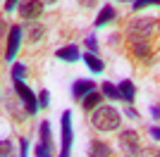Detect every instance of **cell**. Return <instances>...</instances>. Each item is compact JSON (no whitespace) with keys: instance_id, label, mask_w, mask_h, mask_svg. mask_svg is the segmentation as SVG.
Segmentation results:
<instances>
[{"instance_id":"6da1fadb","label":"cell","mask_w":160,"mask_h":157,"mask_svg":"<svg viewBox=\"0 0 160 157\" xmlns=\"http://www.w3.org/2000/svg\"><path fill=\"white\" fill-rule=\"evenodd\" d=\"M120 124H122V114L115 107H110V105H100V107H96L91 112V126L96 131H103V133L117 131Z\"/></svg>"},{"instance_id":"7a4b0ae2","label":"cell","mask_w":160,"mask_h":157,"mask_svg":"<svg viewBox=\"0 0 160 157\" xmlns=\"http://www.w3.org/2000/svg\"><path fill=\"white\" fill-rule=\"evenodd\" d=\"M158 29V19L153 17H143V19H132L129 24V38L132 40H148Z\"/></svg>"},{"instance_id":"3957f363","label":"cell","mask_w":160,"mask_h":157,"mask_svg":"<svg viewBox=\"0 0 160 157\" xmlns=\"http://www.w3.org/2000/svg\"><path fill=\"white\" fill-rule=\"evenodd\" d=\"M60 126H62V140H60V157H69L72 155V138H74V131H72V112L65 110L60 117Z\"/></svg>"},{"instance_id":"277c9868","label":"cell","mask_w":160,"mask_h":157,"mask_svg":"<svg viewBox=\"0 0 160 157\" xmlns=\"http://www.w3.org/2000/svg\"><path fill=\"white\" fill-rule=\"evenodd\" d=\"M36 157H53V133H50V124L48 121H41V126H38Z\"/></svg>"},{"instance_id":"5b68a950","label":"cell","mask_w":160,"mask_h":157,"mask_svg":"<svg viewBox=\"0 0 160 157\" xmlns=\"http://www.w3.org/2000/svg\"><path fill=\"white\" fill-rule=\"evenodd\" d=\"M14 93L19 95V100H22V105H24V110H29V114H36L38 112V95H33V91L29 88L24 81H17L14 83Z\"/></svg>"},{"instance_id":"8992f818","label":"cell","mask_w":160,"mask_h":157,"mask_svg":"<svg viewBox=\"0 0 160 157\" xmlns=\"http://www.w3.org/2000/svg\"><path fill=\"white\" fill-rule=\"evenodd\" d=\"M120 148L124 150V155H127V157H134L136 152L141 150L139 133H136V131H132V129L122 131V133H120Z\"/></svg>"},{"instance_id":"52a82bcc","label":"cell","mask_w":160,"mask_h":157,"mask_svg":"<svg viewBox=\"0 0 160 157\" xmlns=\"http://www.w3.org/2000/svg\"><path fill=\"white\" fill-rule=\"evenodd\" d=\"M43 14V0H22L19 17L24 21H36Z\"/></svg>"},{"instance_id":"ba28073f","label":"cell","mask_w":160,"mask_h":157,"mask_svg":"<svg viewBox=\"0 0 160 157\" xmlns=\"http://www.w3.org/2000/svg\"><path fill=\"white\" fill-rule=\"evenodd\" d=\"M22 26H12L10 29V36H7V50H5V62H12L17 50H19V43H22Z\"/></svg>"},{"instance_id":"9c48e42d","label":"cell","mask_w":160,"mask_h":157,"mask_svg":"<svg viewBox=\"0 0 160 157\" xmlns=\"http://www.w3.org/2000/svg\"><path fill=\"white\" fill-rule=\"evenodd\" d=\"M93 91H96V83L91 78H79V81H74V86H72L74 100H84L88 93H93Z\"/></svg>"},{"instance_id":"30bf717a","label":"cell","mask_w":160,"mask_h":157,"mask_svg":"<svg viewBox=\"0 0 160 157\" xmlns=\"http://www.w3.org/2000/svg\"><path fill=\"white\" fill-rule=\"evenodd\" d=\"M55 57L62 59V62H77V59H81V52H79L77 45H65L55 52Z\"/></svg>"},{"instance_id":"8fae6325","label":"cell","mask_w":160,"mask_h":157,"mask_svg":"<svg viewBox=\"0 0 160 157\" xmlns=\"http://www.w3.org/2000/svg\"><path fill=\"white\" fill-rule=\"evenodd\" d=\"M120 93H122V100H124V102H134V100H136V86H134V81L122 78L120 81Z\"/></svg>"},{"instance_id":"7c38bea8","label":"cell","mask_w":160,"mask_h":157,"mask_svg":"<svg viewBox=\"0 0 160 157\" xmlns=\"http://www.w3.org/2000/svg\"><path fill=\"white\" fill-rule=\"evenodd\" d=\"M115 17H117V12H115V7H112V5H105V7H103V10L98 12V17H96V26L100 29V26L110 24V21H112Z\"/></svg>"},{"instance_id":"4fadbf2b","label":"cell","mask_w":160,"mask_h":157,"mask_svg":"<svg viewBox=\"0 0 160 157\" xmlns=\"http://www.w3.org/2000/svg\"><path fill=\"white\" fill-rule=\"evenodd\" d=\"M110 145L103 143V140H91V148H88V155L91 157H110Z\"/></svg>"},{"instance_id":"5bb4252c","label":"cell","mask_w":160,"mask_h":157,"mask_svg":"<svg viewBox=\"0 0 160 157\" xmlns=\"http://www.w3.org/2000/svg\"><path fill=\"white\" fill-rule=\"evenodd\" d=\"M81 59L86 62V67H88V69H91L93 74H100L103 69H105V64H103V59H98V55H93V52H86V55H84Z\"/></svg>"},{"instance_id":"9a60e30c","label":"cell","mask_w":160,"mask_h":157,"mask_svg":"<svg viewBox=\"0 0 160 157\" xmlns=\"http://www.w3.org/2000/svg\"><path fill=\"white\" fill-rule=\"evenodd\" d=\"M100 100H103V98H100V93H88V95H86V98H84V100H81V105H84V112H93L96 110V107H100Z\"/></svg>"},{"instance_id":"2e32d148","label":"cell","mask_w":160,"mask_h":157,"mask_svg":"<svg viewBox=\"0 0 160 157\" xmlns=\"http://www.w3.org/2000/svg\"><path fill=\"white\" fill-rule=\"evenodd\" d=\"M132 50L136 57H146L148 50H151V43L148 40H132Z\"/></svg>"},{"instance_id":"e0dca14e","label":"cell","mask_w":160,"mask_h":157,"mask_svg":"<svg viewBox=\"0 0 160 157\" xmlns=\"http://www.w3.org/2000/svg\"><path fill=\"white\" fill-rule=\"evenodd\" d=\"M103 93H105L110 100H122V93H120V86H115V83H103Z\"/></svg>"},{"instance_id":"ac0fdd59","label":"cell","mask_w":160,"mask_h":157,"mask_svg":"<svg viewBox=\"0 0 160 157\" xmlns=\"http://www.w3.org/2000/svg\"><path fill=\"white\" fill-rule=\"evenodd\" d=\"M24 76H27V67L22 64V62L12 64V81L14 83H17V81H24Z\"/></svg>"},{"instance_id":"d6986e66","label":"cell","mask_w":160,"mask_h":157,"mask_svg":"<svg viewBox=\"0 0 160 157\" xmlns=\"http://www.w3.org/2000/svg\"><path fill=\"white\" fill-rule=\"evenodd\" d=\"M153 5H160V0H134L132 7L139 12V10H146V7H153Z\"/></svg>"},{"instance_id":"ffe728a7","label":"cell","mask_w":160,"mask_h":157,"mask_svg":"<svg viewBox=\"0 0 160 157\" xmlns=\"http://www.w3.org/2000/svg\"><path fill=\"white\" fill-rule=\"evenodd\" d=\"M134 157H160V150L158 148H141Z\"/></svg>"},{"instance_id":"44dd1931","label":"cell","mask_w":160,"mask_h":157,"mask_svg":"<svg viewBox=\"0 0 160 157\" xmlns=\"http://www.w3.org/2000/svg\"><path fill=\"white\" fill-rule=\"evenodd\" d=\"M0 152H2V157H14V150H12V143L7 140V138H2V143H0Z\"/></svg>"},{"instance_id":"7402d4cb","label":"cell","mask_w":160,"mask_h":157,"mask_svg":"<svg viewBox=\"0 0 160 157\" xmlns=\"http://www.w3.org/2000/svg\"><path fill=\"white\" fill-rule=\"evenodd\" d=\"M43 33H46V29H43V26H33L31 31H29V40H31V43H36V40H41V36H43Z\"/></svg>"},{"instance_id":"603a6c76","label":"cell","mask_w":160,"mask_h":157,"mask_svg":"<svg viewBox=\"0 0 160 157\" xmlns=\"http://www.w3.org/2000/svg\"><path fill=\"white\" fill-rule=\"evenodd\" d=\"M86 48H88V52H98V38H96V36H88L86 38Z\"/></svg>"},{"instance_id":"cb8c5ba5","label":"cell","mask_w":160,"mask_h":157,"mask_svg":"<svg viewBox=\"0 0 160 157\" xmlns=\"http://www.w3.org/2000/svg\"><path fill=\"white\" fill-rule=\"evenodd\" d=\"M48 102H50V93H48V91H41L38 93V105H41V107H48Z\"/></svg>"},{"instance_id":"d4e9b609","label":"cell","mask_w":160,"mask_h":157,"mask_svg":"<svg viewBox=\"0 0 160 157\" xmlns=\"http://www.w3.org/2000/svg\"><path fill=\"white\" fill-rule=\"evenodd\" d=\"M27 152H29V140L22 138L19 140V157H27Z\"/></svg>"},{"instance_id":"484cf974","label":"cell","mask_w":160,"mask_h":157,"mask_svg":"<svg viewBox=\"0 0 160 157\" xmlns=\"http://www.w3.org/2000/svg\"><path fill=\"white\" fill-rule=\"evenodd\" d=\"M17 5H22V0H5V5H2V7H5V12H12Z\"/></svg>"},{"instance_id":"4316f807","label":"cell","mask_w":160,"mask_h":157,"mask_svg":"<svg viewBox=\"0 0 160 157\" xmlns=\"http://www.w3.org/2000/svg\"><path fill=\"white\" fill-rule=\"evenodd\" d=\"M124 117H129V119H139V112L134 110V107H127V112H124Z\"/></svg>"},{"instance_id":"83f0119b","label":"cell","mask_w":160,"mask_h":157,"mask_svg":"<svg viewBox=\"0 0 160 157\" xmlns=\"http://www.w3.org/2000/svg\"><path fill=\"white\" fill-rule=\"evenodd\" d=\"M148 133H151L155 140H160V126H151V129H148Z\"/></svg>"},{"instance_id":"f1b7e54d","label":"cell","mask_w":160,"mask_h":157,"mask_svg":"<svg viewBox=\"0 0 160 157\" xmlns=\"http://www.w3.org/2000/svg\"><path fill=\"white\" fill-rule=\"evenodd\" d=\"M151 114H153V119H160V105H153V107H151Z\"/></svg>"},{"instance_id":"f546056e","label":"cell","mask_w":160,"mask_h":157,"mask_svg":"<svg viewBox=\"0 0 160 157\" xmlns=\"http://www.w3.org/2000/svg\"><path fill=\"white\" fill-rule=\"evenodd\" d=\"M122 2H132V0H122Z\"/></svg>"}]
</instances>
